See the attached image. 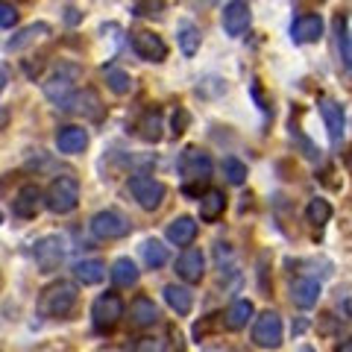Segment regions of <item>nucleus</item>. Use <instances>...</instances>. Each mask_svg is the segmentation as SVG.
Returning a JSON list of instances; mask_svg holds the SVG:
<instances>
[{
	"label": "nucleus",
	"mask_w": 352,
	"mask_h": 352,
	"mask_svg": "<svg viewBox=\"0 0 352 352\" xmlns=\"http://www.w3.org/2000/svg\"><path fill=\"white\" fill-rule=\"evenodd\" d=\"M335 36H338L340 62H344V68L352 74V32H349V24H346V15L335 18Z\"/></svg>",
	"instance_id": "nucleus-23"
},
{
	"label": "nucleus",
	"mask_w": 352,
	"mask_h": 352,
	"mask_svg": "<svg viewBox=\"0 0 352 352\" xmlns=\"http://www.w3.org/2000/svg\"><path fill=\"white\" fill-rule=\"evenodd\" d=\"M44 206L50 208L53 214H71L76 206H80V182L76 176L65 173V176H56L50 182L47 194H44Z\"/></svg>",
	"instance_id": "nucleus-1"
},
{
	"label": "nucleus",
	"mask_w": 352,
	"mask_h": 352,
	"mask_svg": "<svg viewBox=\"0 0 352 352\" xmlns=\"http://www.w3.org/2000/svg\"><path fill=\"white\" fill-rule=\"evenodd\" d=\"M18 24V9L12 3H6V0H0V27L9 30Z\"/></svg>",
	"instance_id": "nucleus-33"
},
{
	"label": "nucleus",
	"mask_w": 352,
	"mask_h": 352,
	"mask_svg": "<svg viewBox=\"0 0 352 352\" xmlns=\"http://www.w3.org/2000/svg\"><path fill=\"white\" fill-rule=\"evenodd\" d=\"M135 352H168V346H164V340H159V338H141Z\"/></svg>",
	"instance_id": "nucleus-34"
},
{
	"label": "nucleus",
	"mask_w": 352,
	"mask_h": 352,
	"mask_svg": "<svg viewBox=\"0 0 352 352\" xmlns=\"http://www.w3.org/2000/svg\"><path fill=\"white\" fill-rule=\"evenodd\" d=\"M164 302L179 317H188L194 308V294L185 288V285H164Z\"/></svg>",
	"instance_id": "nucleus-18"
},
{
	"label": "nucleus",
	"mask_w": 352,
	"mask_h": 352,
	"mask_svg": "<svg viewBox=\"0 0 352 352\" xmlns=\"http://www.w3.org/2000/svg\"><path fill=\"white\" fill-rule=\"evenodd\" d=\"M109 276H112V282L118 285V288H132V285L138 282V267H135V261L132 258H118L112 264V270H109Z\"/></svg>",
	"instance_id": "nucleus-25"
},
{
	"label": "nucleus",
	"mask_w": 352,
	"mask_h": 352,
	"mask_svg": "<svg viewBox=\"0 0 352 352\" xmlns=\"http://www.w3.org/2000/svg\"><path fill=\"white\" fill-rule=\"evenodd\" d=\"M338 352H352V340H346V344H340Z\"/></svg>",
	"instance_id": "nucleus-35"
},
{
	"label": "nucleus",
	"mask_w": 352,
	"mask_h": 352,
	"mask_svg": "<svg viewBox=\"0 0 352 352\" xmlns=\"http://www.w3.org/2000/svg\"><path fill=\"white\" fill-rule=\"evenodd\" d=\"M176 41H179V50L185 56H194V53L200 50V30H197L191 21H182L179 32H176Z\"/></svg>",
	"instance_id": "nucleus-27"
},
{
	"label": "nucleus",
	"mask_w": 352,
	"mask_h": 352,
	"mask_svg": "<svg viewBox=\"0 0 352 352\" xmlns=\"http://www.w3.org/2000/svg\"><path fill=\"white\" fill-rule=\"evenodd\" d=\"M0 223H3V212H0Z\"/></svg>",
	"instance_id": "nucleus-38"
},
{
	"label": "nucleus",
	"mask_w": 352,
	"mask_h": 352,
	"mask_svg": "<svg viewBox=\"0 0 352 352\" xmlns=\"http://www.w3.org/2000/svg\"><path fill=\"white\" fill-rule=\"evenodd\" d=\"M103 74H106V85L112 88L115 94L124 97V94L132 91V76H129L126 71H120V68H106Z\"/></svg>",
	"instance_id": "nucleus-30"
},
{
	"label": "nucleus",
	"mask_w": 352,
	"mask_h": 352,
	"mask_svg": "<svg viewBox=\"0 0 352 352\" xmlns=\"http://www.w3.org/2000/svg\"><path fill=\"white\" fill-rule=\"evenodd\" d=\"M38 208H41V191L36 188V185H24L18 194H15V200H12V212L18 217H36L38 214Z\"/></svg>",
	"instance_id": "nucleus-17"
},
{
	"label": "nucleus",
	"mask_w": 352,
	"mask_h": 352,
	"mask_svg": "<svg viewBox=\"0 0 352 352\" xmlns=\"http://www.w3.org/2000/svg\"><path fill=\"white\" fill-rule=\"evenodd\" d=\"M47 32H50V24H30V27L21 30L15 38H9L6 47H9V50H21V47H27V44H32L36 38L47 36Z\"/></svg>",
	"instance_id": "nucleus-28"
},
{
	"label": "nucleus",
	"mask_w": 352,
	"mask_h": 352,
	"mask_svg": "<svg viewBox=\"0 0 352 352\" xmlns=\"http://www.w3.org/2000/svg\"><path fill=\"white\" fill-rule=\"evenodd\" d=\"M138 135L144 138V141H153V144L162 138V112H159V109H150V112L141 115V120H138Z\"/></svg>",
	"instance_id": "nucleus-26"
},
{
	"label": "nucleus",
	"mask_w": 352,
	"mask_h": 352,
	"mask_svg": "<svg viewBox=\"0 0 352 352\" xmlns=\"http://www.w3.org/2000/svg\"><path fill=\"white\" fill-rule=\"evenodd\" d=\"M223 212H226V194L220 188H208L200 197V220H206V223H214L217 217H223Z\"/></svg>",
	"instance_id": "nucleus-19"
},
{
	"label": "nucleus",
	"mask_w": 352,
	"mask_h": 352,
	"mask_svg": "<svg viewBox=\"0 0 352 352\" xmlns=\"http://www.w3.org/2000/svg\"><path fill=\"white\" fill-rule=\"evenodd\" d=\"M74 279L80 285H100L106 279V264L100 258H82L74 264Z\"/></svg>",
	"instance_id": "nucleus-21"
},
{
	"label": "nucleus",
	"mask_w": 352,
	"mask_h": 352,
	"mask_svg": "<svg viewBox=\"0 0 352 352\" xmlns=\"http://www.w3.org/2000/svg\"><path fill=\"white\" fill-rule=\"evenodd\" d=\"M176 276L188 285H197L206 276V256L197 247H185L176 258Z\"/></svg>",
	"instance_id": "nucleus-11"
},
{
	"label": "nucleus",
	"mask_w": 352,
	"mask_h": 352,
	"mask_svg": "<svg viewBox=\"0 0 352 352\" xmlns=\"http://www.w3.org/2000/svg\"><path fill=\"white\" fill-rule=\"evenodd\" d=\"M76 300H80V294H76V285L74 282H53L47 291L41 294V314L53 317V320H62V317H68L74 308H76Z\"/></svg>",
	"instance_id": "nucleus-2"
},
{
	"label": "nucleus",
	"mask_w": 352,
	"mask_h": 352,
	"mask_svg": "<svg viewBox=\"0 0 352 352\" xmlns=\"http://www.w3.org/2000/svg\"><path fill=\"white\" fill-rule=\"evenodd\" d=\"M223 176L232 185H244L247 182V164L241 159H235V156H226L223 159Z\"/></svg>",
	"instance_id": "nucleus-32"
},
{
	"label": "nucleus",
	"mask_w": 352,
	"mask_h": 352,
	"mask_svg": "<svg viewBox=\"0 0 352 352\" xmlns=\"http://www.w3.org/2000/svg\"><path fill=\"white\" fill-rule=\"evenodd\" d=\"M212 159H208V153H203L200 147H188L179 156V173L185 176V179H208V176H212Z\"/></svg>",
	"instance_id": "nucleus-10"
},
{
	"label": "nucleus",
	"mask_w": 352,
	"mask_h": 352,
	"mask_svg": "<svg viewBox=\"0 0 352 352\" xmlns=\"http://www.w3.org/2000/svg\"><path fill=\"white\" fill-rule=\"evenodd\" d=\"M250 320H252V302L250 300H235L223 314V323H226V329H232V332L244 329Z\"/></svg>",
	"instance_id": "nucleus-24"
},
{
	"label": "nucleus",
	"mask_w": 352,
	"mask_h": 352,
	"mask_svg": "<svg viewBox=\"0 0 352 352\" xmlns=\"http://www.w3.org/2000/svg\"><path fill=\"white\" fill-rule=\"evenodd\" d=\"M300 352H314V349H311V346H302V349H300Z\"/></svg>",
	"instance_id": "nucleus-37"
},
{
	"label": "nucleus",
	"mask_w": 352,
	"mask_h": 352,
	"mask_svg": "<svg viewBox=\"0 0 352 352\" xmlns=\"http://www.w3.org/2000/svg\"><path fill=\"white\" fill-rule=\"evenodd\" d=\"M220 21H223V30L226 36H244L247 27H250V6L247 0H229V3L223 6V15H220Z\"/></svg>",
	"instance_id": "nucleus-12"
},
{
	"label": "nucleus",
	"mask_w": 352,
	"mask_h": 352,
	"mask_svg": "<svg viewBox=\"0 0 352 352\" xmlns=\"http://www.w3.org/2000/svg\"><path fill=\"white\" fill-rule=\"evenodd\" d=\"M129 41H132V50H135L138 59H144V62H164L168 59V44H164V38L156 36V32L135 30Z\"/></svg>",
	"instance_id": "nucleus-9"
},
{
	"label": "nucleus",
	"mask_w": 352,
	"mask_h": 352,
	"mask_svg": "<svg viewBox=\"0 0 352 352\" xmlns=\"http://www.w3.org/2000/svg\"><path fill=\"white\" fill-rule=\"evenodd\" d=\"M305 217H308V223H314V226L329 223V217H332V206H329V200H323V197H317V200L308 203Z\"/></svg>",
	"instance_id": "nucleus-31"
},
{
	"label": "nucleus",
	"mask_w": 352,
	"mask_h": 352,
	"mask_svg": "<svg viewBox=\"0 0 352 352\" xmlns=\"http://www.w3.org/2000/svg\"><path fill=\"white\" fill-rule=\"evenodd\" d=\"M3 88H6V74L0 71V94H3Z\"/></svg>",
	"instance_id": "nucleus-36"
},
{
	"label": "nucleus",
	"mask_w": 352,
	"mask_h": 352,
	"mask_svg": "<svg viewBox=\"0 0 352 352\" xmlns=\"http://www.w3.org/2000/svg\"><path fill=\"white\" fill-rule=\"evenodd\" d=\"M291 300L300 308H314L320 300V282L317 279H296L291 285Z\"/></svg>",
	"instance_id": "nucleus-20"
},
{
	"label": "nucleus",
	"mask_w": 352,
	"mask_h": 352,
	"mask_svg": "<svg viewBox=\"0 0 352 352\" xmlns=\"http://www.w3.org/2000/svg\"><path fill=\"white\" fill-rule=\"evenodd\" d=\"M282 317L276 311H264L256 317L252 326V344L261 349H279L282 346Z\"/></svg>",
	"instance_id": "nucleus-8"
},
{
	"label": "nucleus",
	"mask_w": 352,
	"mask_h": 352,
	"mask_svg": "<svg viewBox=\"0 0 352 352\" xmlns=\"http://www.w3.org/2000/svg\"><path fill=\"white\" fill-rule=\"evenodd\" d=\"M194 238H197V220L188 217V214L176 217L173 223L168 226V241H170V244H176V247H188Z\"/></svg>",
	"instance_id": "nucleus-22"
},
{
	"label": "nucleus",
	"mask_w": 352,
	"mask_h": 352,
	"mask_svg": "<svg viewBox=\"0 0 352 352\" xmlns=\"http://www.w3.org/2000/svg\"><path fill=\"white\" fill-rule=\"evenodd\" d=\"M124 317V300L118 294H103L97 296L91 305V323L97 332H112V329L120 323Z\"/></svg>",
	"instance_id": "nucleus-6"
},
{
	"label": "nucleus",
	"mask_w": 352,
	"mask_h": 352,
	"mask_svg": "<svg viewBox=\"0 0 352 352\" xmlns=\"http://www.w3.org/2000/svg\"><path fill=\"white\" fill-rule=\"evenodd\" d=\"M129 217H124L115 208H106V212H97L91 217V232L94 238L100 241H118V238H126L129 235Z\"/></svg>",
	"instance_id": "nucleus-7"
},
{
	"label": "nucleus",
	"mask_w": 352,
	"mask_h": 352,
	"mask_svg": "<svg viewBox=\"0 0 352 352\" xmlns=\"http://www.w3.org/2000/svg\"><path fill=\"white\" fill-rule=\"evenodd\" d=\"M129 320L132 326H138V329H150V326H156L159 323V308L153 300H147V296H135L129 305Z\"/></svg>",
	"instance_id": "nucleus-16"
},
{
	"label": "nucleus",
	"mask_w": 352,
	"mask_h": 352,
	"mask_svg": "<svg viewBox=\"0 0 352 352\" xmlns=\"http://www.w3.org/2000/svg\"><path fill=\"white\" fill-rule=\"evenodd\" d=\"M76 76H80V71H76L74 65L59 68L47 82H44V97H47L50 103H56L59 109H65V112H71V106L76 100V88H74Z\"/></svg>",
	"instance_id": "nucleus-3"
},
{
	"label": "nucleus",
	"mask_w": 352,
	"mask_h": 352,
	"mask_svg": "<svg viewBox=\"0 0 352 352\" xmlns=\"http://www.w3.org/2000/svg\"><path fill=\"white\" fill-rule=\"evenodd\" d=\"M144 261H147V267H153V270H159V267H164L168 264V258H170V252H168V247L162 244V241H156V238H150L144 247Z\"/></svg>",
	"instance_id": "nucleus-29"
},
{
	"label": "nucleus",
	"mask_w": 352,
	"mask_h": 352,
	"mask_svg": "<svg viewBox=\"0 0 352 352\" xmlns=\"http://www.w3.org/2000/svg\"><path fill=\"white\" fill-rule=\"evenodd\" d=\"M291 38L296 44H314L323 38V18L320 15H300L291 24Z\"/></svg>",
	"instance_id": "nucleus-14"
},
{
	"label": "nucleus",
	"mask_w": 352,
	"mask_h": 352,
	"mask_svg": "<svg viewBox=\"0 0 352 352\" xmlns=\"http://www.w3.org/2000/svg\"><path fill=\"white\" fill-rule=\"evenodd\" d=\"M65 252H68V247H65L62 235H44V238H38L36 244H32V258H36L41 273L59 270L62 261H65Z\"/></svg>",
	"instance_id": "nucleus-5"
},
{
	"label": "nucleus",
	"mask_w": 352,
	"mask_h": 352,
	"mask_svg": "<svg viewBox=\"0 0 352 352\" xmlns=\"http://www.w3.org/2000/svg\"><path fill=\"white\" fill-rule=\"evenodd\" d=\"M349 170H352V162H349Z\"/></svg>",
	"instance_id": "nucleus-39"
},
{
	"label": "nucleus",
	"mask_w": 352,
	"mask_h": 352,
	"mask_svg": "<svg viewBox=\"0 0 352 352\" xmlns=\"http://www.w3.org/2000/svg\"><path fill=\"white\" fill-rule=\"evenodd\" d=\"M320 118L326 124V132H329V141L338 147L340 141H344V129H346V115H344V106L329 100V97H323L320 100Z\"/></svg>",
	"instance_id": "nucleus-13"
},
{
	"label": "nucleus",
	"mask_w": 352,
	"mask_h": 352,
	"mask_svg": "<svg viewBox=\"0 0 352 352\" xmlns=\"http://www.w3.org/2000/svg\"><path fill=\"white\" fill-rule=\"evenodd\" d=\"M56 147H59V153L76 156V153H82V150L88 147V132H85L82 126H76V124L62 126V129L56 132Z\"/></svg>",
	"instance_id": "nucleus-15"
},
{
	"label": "nucleus",
	"mask_w": 352,
	"mask_h": 352,
	"mask_svg": "<svg viewBox=\"0 0 352 352\" xmlns=\"http://www.w3.org/2000/svg\"><path fill=\"white\" fill-rule=\"evenodd\" d=\"M129 191L138 200V206L147 208V212H156V208L164 203V194H168L164 182L153 179L150 173H132L129 176Z\"/></svg>",
	"instance_id": "nucleus-4"
}]
</instances>
